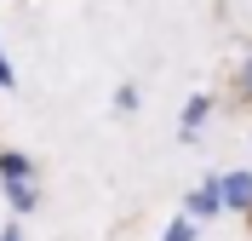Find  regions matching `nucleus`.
I'll return each instance as SVG.
<instances>
[{
	"label": "nucleus",
	"mask_w": 252,
	"mask_h": 241,
	"mask_svg": "<svg viewBox=\"0 0 252 241\" xmlns=\"http://www.w3.org/2000/svg\"><path fill=\"white\" fill-rule=\"evenodd\" d=\"M0 241H17V230H12V224H6V236H0Z\"/></svg>",
	"instance_id": "9"
},
{
	"label": "nucleus",
	"mask_w": 252,
	"mask_h": 241,
	"mask_svg": "<svg viewBox=\"0 0 252 241\" xmlns=\"http://www.w3.org/2000/svg\"><path fill=\"white\" fill-rule=\"evenodd\" d=\"M0 178H29V155L6 149V155H0Z\"/></svg>",
	"instance_id": "4"
},
{
	"label": "nucleus",
	"mask_w": 252,
	"mask_h": 241,
	"mask_svg": "<svg viewBox=\"0 0 252 241\" xmlns=\"http://www.w3.org/2000/svg\"><path fill=\"white\" fill-rule=\"evenodd\" d=\"M166 241H195V224H189V218H178V224L166 230Z\"/></svg>",
	"instance_id": "6"
},
{
	"label": "nucleus",
	"mask_w": 252,
	"mask_h": 241,
	"mask_svg": "<svg viewBox=\"0 0 252 241\" xmlns=\"http://www.w3.org/2000/svg\"><path fill=\"white\" fill-rule=\"evenodd\" d=\"M212 184H218V207H235V212L252 207V172H218Z\"/></svg>",
	"instance_id": "1"
},
{
	"label": "nucleus",
	"mask_w": 252,
	"mask_h": 241,
	"mask_svg": "<svg viewBox=\"0 0 252 241\" xmlns=\"http://www.w3.org/2000/svg\"><path fill=\"white\" fill-rule=\"evenodd\" d=\"M235 86H241V92L252 98V58H247V64H241V80H235Z\"/></svg>",
	"instance_id": "7"
},
{
	"label": "nucleus",
	"mask_w": 252,
	"mask_h": 241,
	"mask_svg": "<svg viewBox=\"0 0 252 241\" xmlns=\"http://www.w3.org/2000/svg\"><path fill=\"white\" fill-rule=\"evenodd\" d=\"M201 121H206V98H189V103H184V138H195Z\"/></svg>",
	"instance_id": "5"
},
{
	"label": "nucleus",
	"mask_w": 252,
	"mask_h": 241,
	"mask_svg": "<svg viewBox=\"0 0 252 241\" xmlns=\"http://www.w3.org/2000/svg\"><path fill=\"white\" fill-rule=\"evenodd\" d=\"M212 212H218V184H212V178H206L201 190L189 195V212H184V218H212Z\"/></svg>",
	"instance_id": "2"
},
{
	"label": "nucleus",
	"mask_w": 252,
	"mask_h": 241,
	"mask_svg": "<svg viewBox=\"0 0 252 241\" xmlns=\"http://www.w3.org/2000/svg\"><path fill=\"white\" fill-rule=\"evenodd\" d=\"M0 86H12V64H6V52H0Z\"/></svg>",
	"instance_id": "8"
},
{
	"label": "nucleus",
	"mask_w": 252,
	"mask_h": 241,
	"mask_svg": "<svg viewBox=\"0 0 252 241\" xmlns=\"http://www.w3.org/2000/svg\"><path fill=\"white\" fill-rule=\"evenodd\" d=\"M0 184H6V201H12L17 212L34 207V184H29V178H0Z\"/></svg>",
	"instance_id": "3"
}]
</instances>
